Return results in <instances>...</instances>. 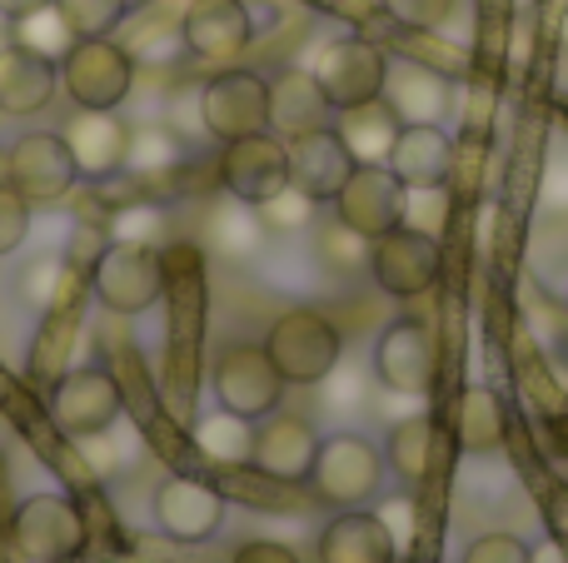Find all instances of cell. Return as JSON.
<instances>
[{
	"mask_svg": "<svg viewBox=\"0 0 568 563\" xmlns=\"http://www.w3.org/2000/svg\"><path fill=\"white\" fill-rule=\"evenodd\" d=\"M180 40H185L190 55L225 65V60L250 50L255 20H250L245 0H190L185 16H180Z\"/></svg>",
	"mask_w": 568,
	"mask_h": 563,
	"instance_id": "16",
	"label": "cell"
},
{
	"mask_svg": "<svg viewBox=\"0 0 568 563\" xmlns=\"http://www.w3.org/2000/svg\"><path fill=\"white\" fill-rule=\"evenodd\" d=\"M384 165L399 185H444L454 170V140L439 125H404Z\"/></svg>",
	"mask_w": 568,
	"mask_h": 563,
	"instance_id": "24",
	"label": "cell"
},
{
	"mask_svg": "<svg viewBox=\"0 0 568 563\" xmlns=\"http://www.w3.org/2000/svg\"><path fill=\"white\" fill-rule=\"evenodd\" d=\"M364 275H374V285L394 299H419L439 285L444 249H439V239L424 235V229L394 225V229H384L379 239H369V269H364Z\"/></svg>",
	"mask_w": 568,
	"mask_h": 563,
	"instance_id": "5",
	"label": "cell"
},
{
	"mask_svg": "<svg viewBox=\"0 0 568 563\" xmlns=\"http://www.w3.org/2000/svg\"><path fill=\"white\" fill-rule=\"evenodd\" d=\"M290 185L304 190L314 205H334V195L344 190V180L354 175L359 160L349 155V145L339 140L334 125H320V130H304V135H290Z\"/></svg>",
	"mask_w": 568,
	"mask_h": 563,
	"instance_id": "15",
	"label": "cell"
},
{
	"mask_svg": "<svg viewBox=\"0 0 568 563\" xmlns=\"http://www.w3.org/2000/svg\"><path fill=\"white\" fill-rule=\"evenodd\" d=\"M509 439V409L494 389H464L454 405V444L464 454H494Z\"/></svg>",
	"mask_w": 568,
	"mask_h": 563,
	"instance_id": "27",
	"label": "cell"
},
{
	"mask_svg": "<svg viewBox=\"0 0 568 563\" xmlns=\"http://www.w3.org/2000/svg\"><path fill=\"white\" fill-rule=\"evenodd\" d=\"M125 409L115 375L105 369H70L55 389H50V424L65 439H100Z\"/></svg>",
	"mask_w": 568,
	"mask_h": 563,
	"instance_id": "10",
	"label": "cell"
},
{
	"mask_svg": "<svg viewBox=\"0 0 568 563\" xmlns=\"http://www.w3.org/2000/svg\"><path fill=\"white\" fill-rule=\"evenodd\" d=\"M155 235H160L155 205H130L110 219V239H120V245H155Z\"/></svg>",
	"mask_w": 568,
	"mask_h": 563,
	"instance_id": "38",
	"label": "cell"
},
{
	"mask_svg": "<svg viewBox=\"0 0 568 563\" xmlns=\"http://www.w3.org/2000/svg\"><path fill=\"white\" fill-rule=\"evenodd\" d=\"M529 563H568V549L559 544V539H544V544L529 549Z\"/></svg>",
	"mask_w": 568,
	"mask_h": 563,
	"instance_id": "42",
	"label": "cell"
},
{
	"mask_svg": "<svg viewBox=\"0 0 568 563\" xmlns=\"http://www.w3.org/2000/svg\"><path fill=\"white\" fill-rule=\"evenodd\" d=\"M180 160V140L175 130L165 125H145V130H130V150H125V170L135 175H160Z\"/></svg>",
	"mask_w": 568,
	"mask_h": 563,
	"instance_id": "31",
	"label": "cell"
},
{
	"mask_svg": "<svg viewBox=\"0 0 568 563\" xmlns=\"http://www.w3.org/2000/svg\"><path fill=\"white\" fill-rule=\"evenodd\" d=\"M60 65L26 45H0V115H36L55 100Z\"/></svg>",
	"mask_w": 568,
	"mask_h": 563,
	"instance_id": "21",
	"label": "cell"
},
{
	"mask_svg": "<svg viewBox=\"0 0 568 563\" xmlns=\"http://www.w3.org/2000/svg\"><path fill=\"white\" fill-rule=\"evenodd\" d=\"M10 539L26 563H70L85 549V514L65 494H30L10 519Z\"/></svg>",
	"mask_w": 568,
	"mask_h": 563,
	"instance_id": "7",
	"label": "cell"
},
{
	"mask_svg": "<svg viewBox=\"0 0 568 563\" xmlns=\"http://www.w3.org/2000/svg\"><path fill=\"white\" fill-rule=\"evenodd\" d=\"M195 449L210 459V464H250V454H255V424L240 414H230V409H220V414L200 419L195 424Z\"/></svg>",
	"mask_w": 568,
	"mask_h": 563,
	"instance_id": "28",
	"label": "cell"
},
{
	"mask_svg": "<svg viewBox=\"0 0 568 563\" xmlns=\"http://www.w3.org/2000/svg\"><path fill=\"white\" fill-rule=\"evenodd\" d=\"M314 199L304 195V190H294V185H284L275 199H265V205H255V219L265 229H304L314 219Z\"/></svg>",
	"mask_w": 568,
	"mask_h": 563,
	"instance_id": "35",
	"label": "cell"
},
{
	"mask_svg": "<svg viewBox=\"0 0 568 563\" xmlns=\"http://www.w3.org/2000/svg\"><path fill=\"white\" fill-rule=\"evenodd\" d=\"M40 6H55V0H0V16H6V20H20V16H36Z\"/></svg>",
	"mask_w": 568,
	"mask_h": 563,
	"instance_id": "43",
	"label": "cell"
},
{
	"mask_svg": "<svg viewBox=\"0 0 568 563\" xmlns=\"http://www.w3.org/2000/svg\"><path fill=\"white\" fill-rule=\"evenodd\" d=\"M220 185L240 199V205H265L290 185V145L275 130H260V135L230 140L225 155H220Z\"/></svg>",
	"mask_w": 568,
	"mask_h": 563,
	"instance_id": "11",
	"label": "cell"
},
{
	"mask_svg": "<svg viewBox=\"0 0 568 563\" xmlns=\"http://www.w3.org/2000/svg\"><path fill=\"white\" fill-rule=\"evenodd\" d=\"M334 219L349 225L354 235L379 239L404 219V185L394 180L389 165H354L344 190L334 195Z\"/></svg>",
	"mask_w": 568,
	"mask_h": 563,
	"instance_id": "14",
	"label": "cell"
},
{
	"mask_svg": "<svg viewBox=\"0 0 568 563\" xmlns=\"http://www.w3.org/2000/svg\"><path fill=\"white\" fill-rule=\"evenodd\" d=\"M399 559V544L384 529L379 514H334L329 524L320 529V563H394Z\"/></svg>",
	"mask_w": 568,
	"mask_h": 563,
	"instance_id": "23",
	"label": "cell"
},
{
	"mask_svg": "<svg viewBox=\"0 0 568 563\" xmlns=\"http://www.w3.org/2000/svg\"><path fill=\"white\" fill-rule=\"evenodd\" d=\"M155 524L180 544H200L225 524V499H220L215 484H205L195 474H170L155 489Z\"/></svg>",
	"mask_w": 568,
	"mask_h": 563,
	"instance_id": "17",
	"label": "cell"
},
{
	"mask_svg": "<svg viewBox=\"0 0 568 563\" xmlns=\"http://www.w3.org/2000/svg\"><path fill=\"white\" fill-rule=\"evenodd\" d=\"M75 175L85 180H110L115 170H125V150H130V125L115 110H75L70 125L60 130Z\"/></svg>",
	"mask_w": 568,
	"mask_h": 563,
	"instance_id": "19",
	"label": "cell"
},
{
	"mask_svg": "<svg viewBox=\"0 0 568 563\" xmlns=\"http://www.w3.org/2000/svg\"><path fill=\"white\" fill-rule=\"evenodd\" d=\"M55 10L75 40H95V35H115L130 0H55Z\"/></svg>",
	"mask_w": 568,
	"mask_h": 563,
	"instance_id": "30",
	"label": "cell"
},
{
	"mask_svg": "<svg viewBox=\"0 0 568 563\" xmlns=\"http://www.w3.org/2000/svg\"><path fill=\"white\" fill-rule=\"evenodd\" d=\"M374 375L394 395H434L439 385V345L419 319H394L374 345Z\"/></svg>",
	"mask_w": 568,
	"mask_h": 563,
	"instance_id": "12",
	"label": "cell"
},
{
	"mask_svg": "<svg viewBox=\"0 0 568 563\" xmlns=\"http://www.w3.org/2000/svg\"><path fill=\"white\" fill-rule=\"evenodd\" d=\"M454 6H459V0H384V10H389L399 25H409V30H439V25H449Z\"/></svg>",
	"mask_w": 568,
	"mask_h": 563,
	"instance_id": "37",
	"label": "cell"
},
{
	"mask_svg": "<svg viewBox=\"0 0 568 563\" xmlns=\"http://www.w3.org/2000/svg\"><path fill=\"white\" fill-rule=\"evenodd\" d=\"M329 100L320 95L310 70H290V75L270 80V130H284V135H304V130L329 125Z\"/></svg>",
	"mask_w": 568,
	"mask_h": 563,
	"instance_id": "26",
	"label": "cell"
},
{
	"mask_svg": "<svg viewBox=\"0 0 568 563\" xmlns=\"http://www.w3.org/2000/svg\"><path fill=\"white\" fill-rule=\"evenodd\" d=\"M90 285L95 299L110 315H145L160 295H165V259L155 245H120L110 239L100 259L90 265Z\"/></svg>",
	"mask_w": 568,
	"mask_h": 563,
	"instance_id": "4",
	"label": "cell"
},
{
	"mask_svg": "<svg viewBox=\"0 0 568 563\" xmlns=\"http://www.w3.org/2000/svg\"><path fill=\"white\" fill-rule=\"evenodd\" d=\"M6 180L30 199V205H55L70 195L75 185V160H70L65 140L36 130V135H20L6 155Z\"/></svg>",
	"mask_w": 568,
	"mask_h": 563,
	"instance_id": "13",
	"label": "cell"
},
{
	"mask_svg": "<svg viewBox=\"0 0 568 563\" xmlns=\"http://www.w3.org/2000/svg\"><path fill=\"white\" fill-rule=\"evenodd\" d=\"M454 85L444 70L419 65V60H389L384 75V105L399 115V125H439L449 115Z\"/></svg>",
	"mask_w": 568,
	"mask_h": 563,
	"instance_id": "20",
	"label": "cell"
},
{
	"mask_svg": "<svg viewBox=\"0 0 568 563\" xmlns=\"http://www.w3.org/2000/svg\"><path fill=\"white\" fill-rule=\"evenodd\" d=\"M444 459H449V434H444L439 419H429V414L399 419V424L389 429V439H384V464L399 479H409V484H424V479L444 474Z\"/></svg>",
	"mask_w": 568,
	"mask_h": 563,
	"instance_id": "22",
	"label": "cell"
},
{
	"mask_svg": "<svg viewBox=\"0 0 568 563\" xmlns=\"http://www.w3.org/2000/svg\"><path fill=\"white\" fill-rule=\"evenodd\" d=\"M409 499H394V504H389V514H379L384 519V529H389V534H394V544H409Z\"/></svg>",
	"mask_w": 568,
	"mask_h": 563,
	"instance_id": "41",
	"label": "cell"
},
{
	"mask_svg": "<svg viewBox=\"0 0 568 563\" xmlns=\"http://www.w3.org/2000/svg\"><path fill=\"white\" fill-rule=\"evenodd\" d=\"M230 563H300V559H294L290 544H275V539H255V544L235 549V559H230Z\"/></svg>",
	"mask_w": 568,
	"mask_h": 563,
	"instance_id": "40",
	"label": "cell"
},
{
	"mask_svg": "<svg viewBox=\"0 0 568 563\" xmlns=\"http://www.w3.org/2000/svg\"><path fill=\"white\" fill-rule=\"evenodd\" d=\"M10 25H16V45L36 50V55L55 60V65H60V55L75 45V35H70V25L60 20L55 6H40L36 16H20V20H10Z\"/></svg>",
	"mask_w": 568,
	"mask_h": 563,
	"instance_id": "29",
	"label": "cell"
},
{
	"mask_svg": "<svg viewBox=\"0 0 568 563\" xmlns=\"http://www.w3.org/2000/svg\"><path fill=\"white\" fill-rule=\"evenodd\" d=\"M314 449H320V434L310 429V419L275 409V414L255 419V454H250V464L260 474L280 479V484H304L314 464Z\"/></svg>",
	"mask_w": 568,
	"mask_h": 563,
	"instance_id": "18",
	"label": "cell"
},
{
	"mask_svg": "<svg viewBox=\"0 0 568 563\" xmlns=\"http://www.w3.org/2000/svg\"><path fill=\"white\" fill-rule=\"evenodd\" d=\"M26 235H30V199L6 180L0 185V259L16 255L26 245Z\"/></svg>",
	"mask_w": 568,
	"mask_h": 563,
	"instance_id": "36",
	"label": "cell"
},
{
	"mask_svg": "<svg viewBox=\"0 0 568 563\" xmlns=\"http://www.w3.org/2000/svg\"><path fill=\"white\" fill-rule=\"evenodd\" d=\"M464 563H529V544L514 534H479L464 549Z\"/></svg>",
	"mask_w": 568,
	"mask_h": 563,
	"instance_id": "39",
	"label": "cell"
},
{
	"mask_svg": "<svg viewBox=\"0 0 568 563\" xmlns=\"http://www.w3.org/2000/svg\"><path fill=\"white\" fill-rule=\"evenodd\" d=\"M310 75H314V85H320V95L329 100V110H349V105H364V100L384 95L389 55L364 35H339V40H329V45H320Z\"/></svg>",
	"mask_w": 568,
	"mask_h": 563,
	"instance_id": "6",
	"label": "cell"
},
{
	"mask_svg": "<svg viewBox=\"0 0 568 563\" xmlns=\"http://www.w3.org/2000/svg\"><path fill=\"white\" fill-rule=\"evenodd\" d=\"M444 215H449V195H444V185H404V219L399 225H414V229H424V235L439 239Z\"/></svg>",
	"mask_w": 568,
	"mask_h": 563,
	"instance_id": "34",
	"label": "cell"
},
{
	"mask_svg": "<svg viewBox=\"0 0 568 563\" xmlns=\"http://www.w3.org/2000/svg\"><path fill=\"white\" fill-rule=\"evenodd\" d=\"M200 125L220 145L270 130V80L260 70H220L200 90Z\"/></svg>",
	"mask_w": 568,
	"mask_h": 563,
	"instance_id": "8",
	"label": "cell"
},
{
	"mask_svg": "<svg viewBox=\"0 0 568 563\" xmlns=\"http://www.w3.org/2000/svg\"><path fill=\"white\" fill-rule=\"evenodd\" d=\"M334 130H339V140L349 145V155L359 160V165H384L394 150V135H399L404 125L379 95V100H364V105L334 110Z\"/></svg>",
	"mask_w": 568,
	"mask_h": 563,
	"instance_id": "25",
	"label": "cell"
},
{
	"mask_svg": "<svg viewBox=\"0 0 568 563\" xmlns=\"http://www.w3.org/2000/svg\"><path fill=\"white\" fill-rule=\"evenodd\" d=\"M215 399H220V409L250 419V424L275 414L284 399V379H280L275 359L265 355V345H230L215 359Z\"/></svg>",
	"mask_w": 568,
	"mask_h": 563,
	"instance_id": "9",
	"label": "cell"
},
{
	"mask_svg": "<svg viewBox=\"0 0 568 563\" xmlns=\"http://www.w3.org/2000/svg\"><path fill=\"white\" fill-rule=\"evenodd\" d=\"M314 249H320V259L329 269H344V275H354V269H369V239L354 235L349 225H324L320 239H314Z\"/></svg>",
	"mask_w": 568,
	"mask_h": 563,
	"instance_id": "33",
	"label": "cell"
},
{
	"mask_svg": "<svg viewBox=\"0 0 568 563\" xmlns=\"http://www.w3.org/2000/svg\"><path fill=\"white\" fill-rule=\"evenodd\" d=\"M65 279H70L65 259H60V255H40V259H30V265L20 269L16 289H20V299H26L30 309H55V305H60V289H65Z\"/></svg>",
	"mask_w": 568,
	"mask_h": 563,
	"instance_id": "32",
	"label": "cell"
},
{
	"mask_svg": "<svg viewBox=\"0 0 568 563\" xmlns=\"http://www.w3.org/2000/svg\"><path fill=\"white\" fill-rule=\"evenodd\" d=\"M265 355L275 359L284 385H324L344 359V335L329 315L300 305L284 309L265 335Z\"/></svg>",
	"mask_w": 568,
	"mask_h": 563,
	"instance_id": "1",
	"label": "cell"
},
{
	"mask_svg": "<svg viewBox=\"0 0 568 563\" xmlns=\"http://www.w3.org/2000/svg\"><path fill=\"white\" fill-rule=\"evenodd\" d=\"M384 449H374L364 434H329L314 449V464L304 484L334 509H359L384 484Z\"/></svg>",
	"mask_w": 568,
	"mask_h": 563,
	"instance_id": "2",
	"label": "cell"
},
{
	"mask_svg": "<svg viewBox=\"0 0 568 563\" xmlns=\"http://www.w3.org/2000/svg\"><path fill=\"white\" fill-rule=\"evenodd\" d=\"M60 85L80 110H115L125 105L130 85H135V55L110 35L75 40L60 55Z\"/></svg>",
	"mask_w": 568,
	"mask_h": 563,
	"instance_id": "3",
	"label": "cell"
}]
</instances>
